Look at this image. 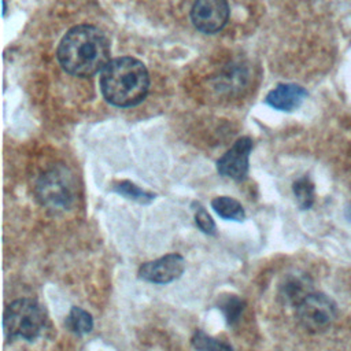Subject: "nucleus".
Listing matches in <instances>:
<instances>
[{"label":"nucleus","instance_id":"nucleus-1","mask_svg":"<svg viewBox=\"0 0 351 351\" xmlns=\"http://www.w3.org/2000/svg\"><path fill=\"white\" fill-rule=\"evenodd\" d=\"M58 60L71 75L90 77L110 62V41L96 26H74L60 40Z\"/></svg>","mask_w":351,"mask_h":351},{"label":"nucleus","instance_id":"nucleus-2","mask_svg":"<svg viewBox=\"0 0 351 351\" xmlns=\"http://www.w3.org/2000/svg\"><path fill=\"white\" fill-rule=\"evenodd\" d=\"M101 93L117 107H132L144 100L149 88L147 67L137 59L123 56L112 59L101 70Z\"/></svg>","mask_w":351,"mask_h":351},{"label":"nucleus","instance_id":"nucleus-3","mask_svg":"<svg viewBox=\"0 0 351 351\" xmlns=\"http://www.w3.org/2000/svg\"><path fill=\"white\" fill-rule=\"evenodd\" d=\"M47 314L44 307L34 299L22 298L11 302L3 317V329L8 340H36L44 330Z\"/></svg>","mask_w":351,"mask_h":351},{"label":"nucleus","instance_id":"nucleus-4","mask_svg":"<svg viewBox=\"0 0 351 351\" xmlns=\"http://www.w3.org/2000/svg\"><path fill=\"white\" fill-rule=\"evenodd\" d=\"M74 178L64 166H55L45 171L36 184V197L51 211L67 210L74 202Z\"/></svg>","mask_w":351,"mask_h":351},{"label":"nucleus","instance_id":"nucleus-5","mask_svg":"<svg viewBox=\"0 0 351 351\" xmlns=\"http://www.w3.org/2000/svg\"><path fill=\"white\" fill-rule=\"evenodd\" d=\"M299 322L310 332L326 329L336 317V306L330 298L319 292H310L298 306Z\"/></svg>","mask_w":351,"mask_h":351},{"label":"nucleus","instance_id":"nucleus-6","mask_svg":"<svg viewBox=\"0 0 351 351\" xmlns=\"http://www.w3.org/2000/svg\"><path fill=\"white\" fill-rule=\"evenodd\" d=\"M229 5L226 0H196L191 10L195 27L203 33L219 32L228 22Z\"/></svg>","mask_w":351,"mask_h":351},{"label":"nucleus","instance_id":"nucleus-7","mask_svg":"<svg viewBox=\"0 0 351 351\" xmlns=\"http://www.w3.org/2000/svg\"><path fill=\"white\" fill-rule=\"evenodd\" d=\"M184 269L185 259L180 254H167L143 263L138 269V277L151 284H169L180 278Z\"/></svg>","mask_w":351,"mask_h":351},{"label":"nucleus","instance_id":"nucleus-8","mask_svg":"<svg viewBox=\"0 0 351 351\" xmlns=\"http://www.w3.org/2000/svg\"><path fill=\"white\" fill-rule=\"evenodd\" d=\"M252 149V140L250 137L239 138L230 149H228L217 162V170L221 176L241 181L248 173V159Z\"/></svg>","mask_w":351,"mask_h":351},{"label":"nucleus","instance_id":"nucleus-9","mask_svg":"<svg viewBox=\"0 0 351 351\" xmlns=\"http://www.w3.org/2000/svg\"><path fill=\"white\" fill-rule=\"evenodd\" d=\"M307 92L295 84H280L266 96V103L280 111H292L304 100Z\"/></svg>","mask_w":351,"mask_h":351},{"label":"nucleus","instance_id":"nucleus-10","mask_svg":"<svg viewBox=\"0 0 351 351\" xmlns=\"http://www.w3.org/2000/svg\"><path fill=\"white\" fill-rule=\"evenodd\" d=\"M310 282L304 276H296L291 274L284 278V281L280 285V298L284 303L298 306L308 293Z\"/></svg>","mask_w":351,"mask_h":351},{"label":"nucleus","instance_id":"nucleus-11","mask_svg":"<svg viewBox=\"0 0 351 351\" xmlns=\"http://www.w3.org/2000/svg\"><path fill=\"white\" fill-rule=\"evenodd\" d=\"M213 210L223 219L230 221H243L245 218V211L243 206L233 197L218 196L211 202Z\"/></svg>","mask_w":351,"mask_h":351},{"label":"nucleus","instance_id":"nucleus-12","mask_svg":"<svg viewBox=\"0 0 351 351\" xmlns=\"http://www.w3.org/2000/svg\"><path fill=\"white\" fill-rule=\"evenodd\" d=\"M66 326L74 335L84 336L93 329L92 314L81 307L74 306V307H71V310L66 318Z\"/></svg>","mask_w":351,"mask_h":351},{"label":"nucleus","instance_id":"nucleus-13","mask_svg":"<svg viewBox=\"0 0 351 351\" xmlns=\"http://www.w3.org/2000/svg\"><path fill=\"white\" fill-rule=\"evenodd\" d=\"M244 306H245V302L240 296L233 293L221 295L218 299V308L222 311L229 325H234L239 321L244 310Z\"/></svg>","mask_w":351,"mask_h":351},{"label":"nucleus","instance_id":"nucleus-14","mask_svg":"<svg viewBox=\"0 0 351 351\" xmlns=\"http://www.w3.org/2000/svg\"><path fill=\"white\" fill-rule=\"evenodd\" d=\"M114 191L121 196L137 202L140 204H149L155 199V195L152 192L144 191L130 181H121L114 186Z\"/></svg>","mask_w":351,"mask_h":351},{"label":"nucleus","instance_id":"nucleus-15","mask_svg":"<svg viewBox=\"0 0 351 351\" xmlns=\"http://www.w3.org/2000/svg\"><path fill=\"white\" fill-rule=\"evenodd\" d=\"M191 343L197 351H233L230 344L218 340L203 330H196L191 339Z\"/></svg>","mask_w":351,"mask_h":351},{"label":"nucleus","instance_id":"nucleus-16","mask_svg":"<svg viewBox=\"0 0 351 351\" xmlns=\"http://www.w3.org/2000/svg\"><path fill=\"white\" fill-rule=\"evenodd\" d=\"M293 195L302 210H307L314 203V185L308 177H302L293 182Z\"/></svg>","mask_w":351,"mask_h":351},{"label":"nucleus","instance_id":"nucleus-17","mask_svg":"<svg viewBox=\"0 0 351 351\" xmlns=\"http://www.w3.org/2000/svg\"><path fill=\"white\" fill-rule=\"evenodd\" d=\"M195 222H196V226L206 234H215L217 232V226H215V222L214 219L211 218V215L207 213V210L200 204V203H195Z\"/></svg>","mask_w":351,"mask_h":351}]
</instances>
